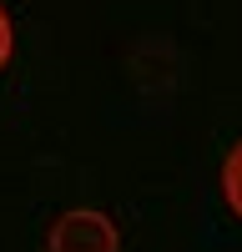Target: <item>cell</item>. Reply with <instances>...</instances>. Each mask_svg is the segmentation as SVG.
Returning <instances> with one entry per match:
<instances>
[{"label": "cell", "instance_id": "3957f363", "mask_svg": "<svg viewBox=\"0 0 242 252\" xmlns=\"http://www.w3.org/2000/svg\"><path fill=\"white\" fill-rule=\"evenodd\" d=\"M10 46H15V31H10V15L0 10V71L10 66Z\"/></svg>", "mask_w": 242, "mask_h": 252}, {"label": "cell", "instance_id": "6da1fadb", "mask_svg": "<svg viewBox=\"0 0 242 252\" xmlns=\"http://www.w3.org/2000/svg\"><path fill=\"white\" fill-rule=\"evenodd\" d=\"M46 252H121V232L101 207H71L51 222Z\"/></svg>", "mask_w": 242, "mask_h": 252}, {"label": "cell", "instance_id": "7a4b0ae2", "mask_svg": "<svg viewBox=\"0 0 242 252\" xmlns=\"http://www.w3.org/2000/svg\"><path fill=\"white\" fill-rule=\"evenodd\" d=\"M222 197H227V207L242 217V141L227 152V161H222Z\"/></svg>", "mask_w": 242, "mask_h": 252}]
</instances>
